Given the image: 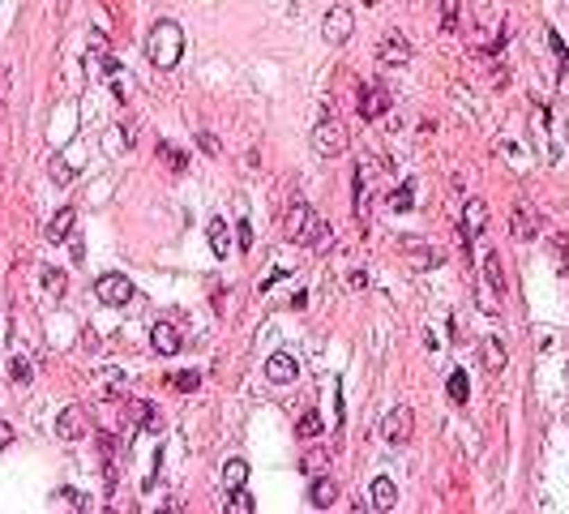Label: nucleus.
Returning <instances> with one entry per match:
<instances>
[{"label": "nucleus", "instance_id": "obj_1", "mask_svg": "<svg viewBox=\"0 0 569 514\" xmlns=\"http://www.w3.org/2000/svg\"><path fill=\"white\" fill-rule=\"evenodd\" d=\"M287 240L304 244V249H321V244H330V223L304 198H291V206H287Z\"/></svg>", "mask_w": 569, "mask_h": 514}, {"label": "nucleus", "instance_id": "obj_2", "mask_svg": "<svg viewBox=\"0 0 569 514\" xmlns=\"http://www.w3.org/2000/svg\"><path fill=\"white\" fill-rule=\"evenodd\" d=\"M146 56H150L159 69H176L180 56H184V31H180V22H155L150 35H146Z\"/></svg>", "mask_w": 569, "mask_h": 514}, {"label": "nucleus", "instance_id": "obj_3", "mask_svg": "<svg viewBox=\"0 0 569 514\" xmlns=\"http://www.w3.org/2000/svg\"><path fill=\"white\" fill-rule=\"evenodd\" d=\"M308 142H313V151H317L321 159H338L342 151H347V129H342L334 116H321L317 125H313V137H308Z\"/></svg>", "mask_w": 569, "mask_h": 514}, {"label": "nucleus", "instance_id": "obj_4", "mask_svg": "<svg viewBox=\"0 0 569 514\" xmlns=\"http://www.w3.org/2000/svg\"><path fill=\"white\" fill-rule=\"evenodd\" d=\"M94 296H98V305H112V309H120V305H129V300H133V279H129V275H120V271H112V275H98V283H94Z\"/></svg>", "mask_w": 569, "mask_h": 514}, {"label": "nucleus", "instance_id": "obj_5", "mask_svg": "<svg viewBox=\"0 0 569 514\" xmlns=\"http://www.w3.org/2000/svg\"><path fill=\"white\" fill-rule=\"evenodd\" d=\"M411 429H415V411H411L407 403H399V407H394L385 420H381V437H385L389 446H407V442H411Z\"/></svg>", "mask_w": 569, "mask_h": 514}, {"label": "nucleus", "instance_id": "obj_6", "mask_svg": "<svg viewBox=\"0 0 569 514\" xmlns=\"http://www.w3.org/2000/svg\"><path fill=\"white\" fill-rule=\"evenodd\" d=\"M56 437L60 442H86L90 437V416H86V407H64L60 416H56Z\"/></svg>", "mask_w": 569, "mask_h": 514}, {"label": "nucleus", "instance_id": "obj_7", "mask_svg": "<svg viewBox=\"0 0 569 514\" xmlns=\"http://www.w3.org/2000/svg\"><path fill=\"white\" fill-rule=\"evenodd\" d=\"M351 31H356V17H351V9H342V5H334L326 13V22H321V35H326V43H334V47L347 43Z\"/></svg>", "mask_w": 569, "mask_h": 514}, {"label": "nucleus", "instance_id": "obj_8", "mask_svg": "<svg viewBox=\"0 0 569 514\" xmlns=\"http://www.w3.org/2000/svg\"><path fill=\"white\" fill-rule=\"evenodd\" d=\"M389 112V90L381 82H364L360 86V116L364 120H381Z\"/></svg>", "mask_w": 569, "mask_h": 514}, {"label": "nucleus", "instance_id": "obj_9", "mask_svg": "<svg viewBox=\"0 0 569 514\" xmlns=\"http://www.w3.org/2000/svg\"><path fill=\"white\" fill-rule=\"evenodd\" d=\"M377 60H381L385 69H403V65L411 60V43H407L399 31H389V35L381 39V52H377Z\"/></svg>", "mask_w": 569, "mask_h": 514}, {"label": "nucleus", "instance_id": "obj_10", "mask_svg": "<svg viewBox=\"0 0 569 514\" xmlns=\"http://www.w3.org/2000/svg\"><path fill=\"white\" fill-rule=\"evenodd\" d=\"M295 377H300V364H295L291 352H274V356L265 360V382L287 386V382H295Z\"/></svg>", "mask_w": 569, "mask_h": 514}, {"label": "nucleus", "instance_id": "obj_11", "mask_svg": "<svg viewBox=\"0 0 569 514\" xmlns=\"http://www.w3.org/2000/svg\"><path fill=\"white\" fill-rule=\"evenodd\" d=\"M509 232H514L518 240H535V236H539V219H535V210H531L527 202H514V214H509Z\"/></svg>", "mask_w": 569, "mask_h": 514}, {"label": "nucleus", "instance_id": "obj_12", "mask_svg": "<svg viewBox=\"0 0 569 514\" xmlns=\"http://www.w3.org/2000/svg\"><path fill=\"white\" fill-rule=\"evenodd\" d=\"M150 343H155V352H159V356H176L184 339H180V330L171 326V322H155V330H150Z\"/></svg>", "mask_w": 569, "mask_h": 514}, {"label": "nucleus", "instance_id": "obj_13", "mask_svg": "<svg viewBox=\"0 0 569 514\" xmlns=\"http://www.w3.org/2000/svg\"><path fill=\"white\" fill-rule=\"evenodd\" d=\"M484 228H488V206L480 198H471L462 206V232L466 236H484Z\"/></svg>", "mask_w": 569, "mask_h": 514}, {"label": "nucleus", "instance_id": "obj_14", "mask_svg": "<svg viewBox=\"0 0 569 514\" xmlns=\"http://www.w3.org/2000/svg\"><path fill=\"white\" fill-rule=\"evenodd\" d=\"M484 279H488V291H492V296H505V266H501V253H484Z\"/></svg>", "mask_w": 569, "mask_h": 514}, {"label": "nucleus", "instance_id": "obj_15", "mask_svg": "<svg viewBox=\"0 0 569 514\" xmlns=\"http://www.w3.org/2000/svg\"><path fill=\"white\" fill-rule=\"evenodd\" d=\"M206 240H210L214 257H231V232H227V219H210Z\"/></svg>", "mask_w": 569, "mask_h": 514}, {"label": "nucleus", "instance_id": "obj_16", "mask_svg": "<svg viewBox=\"0 0 569 514\" xmlns=\"http://www.w3.org/2000/svg\"><path fill=\"white\" fill-rule=\"evenodd\" d=\"M441 262H445V253L428 249V244H411V249H407V266H411V271H437Z\"/></svg>", "mask_w": 569, "mask_h": 514}, {"label": "nucleus", "instance_id": "obj_17", "mask_svg": "<svg viewBox=\"0 0 569 514\" xmlns=\"http://www.w3.org/2000/svg\"><path fill=\"white\" fill-rule=\"evenodd\" d=\"M73 223H78V214H73L69 206L56 210V214H52V223H47V240H52V244H64V240L73 236Z\"/></svg>", "mask_w": 569, "mask_h": 514}, {"label": "nucleus", "instance_id": "obj_18", "mask_svg": "<svg viewBox=\"0 0 569 514\" xmlns=\"http://www.w3.org/2000/svg\"><path fill=\"white\" fill-rule=\"evenodd\" d=\"M373 506H377V510H394V506H399V488H394L389 476H377V480H373Z\"/></svg>", "mask_w": 569, "mask_h": 514}, {"label": "nucleus", "instance_id": "obj_19", "mask_svg": "<svg viewBox=\"0 0 569 514\" xmlns=\"http://www.w3.org/2000/svg\"><path fill=\"white\" fill-rule=\"evenodd\" d=\"M308 502H313L317 510H330V506L338 502V493H334V484H330L326 476H313V488H308Z\"/></svg>", "mask_w": 569, "mask_h": 514}, {"label": "nucleus", "instance_id": "obj_20", "mask_svg": "<svg viewBox=\"0 0 569 514\" xmlns=\"http://www.w3.org/2000/svg\"><path fill=\"white\" fill-rule=\"evenodd\" d=\"M480 352H484V364H488L492 373H501V369H505V343H501L497 334H488V339L480 343Z\"/></svg>", "mask_w": 569, "mask_h": 514}, {"label": "nucleus", "instance_id": "obj_21", "mask_svg": "<svg viewBox=\"0 0 569 514\" xmlns=\"http://www.w3.org/2000/svg\"><path fill=\"white\" fill-rule=\"evenodd\" d=\"M548 249H552L557 271H561V275H569V232H552V236H548Z\"/></svg>", "mask_w": 569, "mask_h": 514}, {"label": "nucleus", "instance_id": "obj_22", "mask_svg": "<svg viewBox=\"0 0 569 514\" xmlns=\"http://www.w3.org/2000/svg\"><path fill=\"white\" fill-rule=\"evenodd\" d=\"M222 510H227V514H253L257 502L244 493V484H240V488H227V502H222Z\"/></svg>", "mask_w": 569, "mask_h": 514}, {"label": "nucleus", "instance_id": "obj_23", "mask_svg": "<svg viewBox=\"0 0 569 514\" xmlns=\"http://www.w3.org/2000/svg\"><path fill=\"white\" fill-rule=\"evenodd\" d=\"M244 480H249V463H244V459H227V468H222V484L240 488Z\"/></svg>", "mask_w": 569, "mask_h": 514}, {"label": "nucleus", "instance_id": "obj_24", "mask_svg": "<svg viewBox=\"0 0 569 514\" xmlns=\"http://www.w3.org/2000/svg\"><path fill=\"white\" fill-rule=\"evenodd\" d=\"M39 279H43V287L52 291V296H64V291H69V279H64V271H56V266H43Z\"/></svg>", "mask_w": 569, "mask_h": 514}, {"label": "nucleus", "instance_id": "obj_25", "mask_svg": "<svg viewBox=\"0 0 569 514\" xmlns=\"http://www.w3.org/2000/svg\"><path fill=\"white\" fill-rule=\"evenodd\" d=\"M411 206H415V185L407 180V185H399V189L389 193V210H399V214H403V210H411Z\"/></svg>", "mask_w": 569, "mask_h": 514}, {"label": "nucleus", "instance_id": "obj_26", "mask_svg": "<svg viewBox=\"0 0 569 514\" xmlns=\"http://www.w3.org/2000/svg\"><path fill=\"white\" fill-rule=\"evenodd\" d=\"M129 425H133V429H137V425H150V429H155V407L133 399V403H129Z\"/></svg>", "mask_w": 569, "mask_h": 514}, {"label": "nucleus", "instance_id": "obj_27", "mask_svg": "<svg viewBox=\"0 0 569 514\" xmlns=\"http://www.w3.org/2000/svg\"><path fill=\"white\" fill-rule=\"evenodd\" d=\"M445 390H450V399H454V403H466V390H471V386H466V373L454 369L450 382H445Z\"/></svg>", "mask_w": 569, "mask_h": 514}, {"label": "nucleus", "instance_id": "obj_28", "mask_svg": "<svg viewBox=\"0 0 569 514\" xmlns=\"http://www.w3.org/2000/svg\"><path fill=\"white\" fill-rule=\"evenodd\" d=\"M159 155H163V163H167L171 171H184V167H189V155H184V151H176V146H167V142L159 146Z\"/></svg>", "mask_w": 569, "mask_h": 514}, {"label": "nucleus", "instance_id": "obj_29", "mask_svg": "<svg viewBox=\"0 0 569 514\" xmlns=\"http://www.w3.org/2000/svg\"><path fill=\"white\" fill-rule=\"evenodd\" d=\"M304 472H308V476H326V472H330V454H326V450H313V454L304 459Z\"/></svg>", "mask_w": 569, "mask_h": 514}, {"label": "nucleus", "instance_id": "obj_30", "mask_svg": "<svg viewBox=\"0 0 569 514\" xmlns=\"http://www.w3.org/2000/svg\"><path fill=\"white\" fill-rule=\"evenodd\" d=\"M295 433H300V437H321V416H317V411H304L300 425H295Z\"/></svg>", "mask_w": 569, "mask_h": 514}, {"label": "nucleus", "instance_id": "obj_31", "mask_svg": "<svg viewBox=\"0 0 569 514\" xmlns=\"http://www.w3.org/2000/svg\"><path fill=\"white\" fill-rule=\"evenodd\" d=\"M356 214H368V180H364V167L356 171Z\"/></svg>", "mask_w": 569, "mask_h": 514}, {"label": "nucleus", "instance_id": "obj_32", "mask_svg": "<svg viewBox=\"0 0 569 514\" xmlns=\"http://www.w3.org/2000/svg\"><path fill=\"white\" fill-rule=\"evenodd\" d=\"M30 373H35V369H30L26 356H13V360H9V377H13V382H30Z\"/></svg>", "mask_w": 569, "mask_h": 514}, {"label": "nucleus", "instance_id": "obj_33", "mask_svg": "<svg viewBox=\"0 0 569 514\" xmlns=\"http://www.w3.org/2000/svg\"><path fill=\"white\" fill-rule=\"evenodd\" d=\"M47 171H52V180H56V185H69L73 176H78V171H73L64 159H52V163H47Z\"/></svg>", "mask_w": 569, "mask_h": 514}, {"label": "nucleus", "instance_id": "obj_34", "mask_svg": "<svg viewBox=\"0 0 569 514\" xmlns=\"http://www.w3.org/2000/svg\"><path fill=\"white\" fill-rule=\"evenodd\" d=\"M56 497H64V502H69L73 510H94V502H90L86 493H78V488H60V493H56Z\"/></svg>", "mask_w": 569, "mask_h": 514}, {"label": "nucleus", "instance_id": "obj_35", "mask_svg": "<svg viewBox=\"0 0 569 514\" xmlns=\"http://www.w3.org/2000/svg\"><path fill=\"white\" fill-rule=\"evenodd\" d=\"M167 382L176 386V390H197V386H202V373H193V369H189V373H171Z\"/></svg>", "mask_w": 569, "mask_h": 514}, {"label": "nucleus", "instance_id": "obj_36", "mask_svg": "<svg viewBox=\"0 0 569 514\" xmlns=\"http://www.w3.org/2000/svg\"><path fill=\"white\" fill-rule=\"evenodd\" d=\"M441 26L445 31L458 26V0H441Z\"/></svg>", "mask_w": 569, "mask_h": 514}, {"label": "nucleus", "instance_id": "obj_37", "mask_svg": "<svg viewBox=\"0 0 569 514\" xmlns=\"http://www.w3.org/2000/svg\"><path fill=\"white\" fill-rule=\"evenodd\" d=\"M197 146H202L206 155H222V146H218V137L210 129H197Z\"/></svg>", "mask_w": 569, "mask_h": 514}, {"label": "nucleus", "instance_id": "obj_38", "mask_svg": "<svg viewBox=\"0 0 569 514\" xmlns=\"http://www.w3.org/2000/svg\"><path fill=\"white\" fill-rule=\"evenodd\" d=\"M98 377H103V386L112 390V395H120V390H125V373H120V369H103Z\"/></svg>", "mask_w": 569, "mask_h": 514}, {"label": "nucleus", "instance_id": "obj_39", "mask_svg": "<svg viewBox=\"0 0 569 514\" xmlns=\"http://www.w3.org/2000/svg\"><path fill=\"white\" fill-rule=\"evenodd\" d=\"M548 43H552V52H557V65H561V73H569V52H565V43H561V35H557V31L548 35Z\"/></svg>", "mask_w": 569, "mask_h": 514}, {"label": "nucleus", "instance_id": "obj_40", "mask_svg": "<svg viewBox=\"0 0 569 514\" xmlns=\"http://www.w3.org/2000/svg\"><path fill=\"white\" fill-rule=\"evenodd\" d=\"M236 232H240V253H249V244H253V232H249V223L240 219V223H236Z\"/></svg>", "mask_w": 569, "mask_h": 514}, {"label": "nucleus", "instance_id": "obj_41", "mask_svg": "<svg viewBox=\"0 0 569 514\" xmlns=\"http://www.w3.org/2000/svg\"><path fill=\"white\" fill-rule=\"evenodd\" d=\"M9 442H13V429H9V425H0V450H5Z\"/></svg>", "mask_w": 569, "mask_h": 514}, {"label": "nucleus", "instance_id": "obj_42", "mask_svg": "<svg viewBox=\"0 0 569 514\" xmlns=\"http://www.w3.org/2000/svg\"><path fill=\"white\" fill-rule=\"evenodd\" d=\"M0 116H5V103H0Z\"/></svg>", "mask_w": 569, "mask_h": 514}, {"label": "nucleus", "instance_id": "obj_43", "mask_svg": "<svg viewBox=\"0 0 569 514\" xmlns=\"http://www.w3.org/2000/svg\"><path fill=\"white\" fill-rule=\"evenodd\" d=\"M565 416H569V411H565Z\"/></svg>", "mask_w": 569, "mask_h": 514}]
</instances>
